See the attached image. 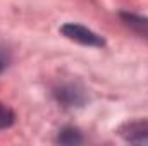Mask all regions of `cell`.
Wrapping results in <instances>:
<instances>
[{"label": "cell", "mask_w": 148, "mask_h": 146, "mask_svg": "<svg viewBox=\"0 0 148 146\" xmlns=\"http://www.w3.org/2000/svg\"><path fill=\"white\" fill-rule=\"evenodd\" d=\"M60 33L67 40L76 41L79 45H84V46H97V48H102L105 45V40L97 35L95 31L88 29L86 26L83 24H77V23H66L60 26Z\"/></svg>", "instance_id": "7a4b0ae2"}, {"label": "cell", "mask_w": 148, "mask_h": 146, "mask_svg": "<svg viewBox=\"0 0 148 146\" xmlns=\"http://www.w3.org/2000/svg\"><path fill=\"white\" fill-rule=\"evenodd\" d=\"M121 19L124 21V24L127 28H131L134 33H138L140 36L148 38V17L145 16H138L133 12H121L119 14Z\"/></svg>", "instance_id": "277c9868"}, {"label": "cell", "mask_w": 148, "mask_h": 146, "mask_svg": "<svg viewBox=\"0 0 148 146\" xmlns=\"http://www.w3.org/2000/svg\"><path fill=\"white\" fill-rule=\"evenodd\" d=\"M9 62H10V55H9V52L3 50V48H0V74L7 69Z\"/></svg>", "instance_id": "52a82bcc"}, {"label": "cell", "mask_w": 148, "mask_h": 146, "mask_svg": "<svg viewBox=\"0 0 148 146\" xmlns=\"http://www.w3.org/2000/svg\"><path fill=\"white\" fill-rule=\"evenodd\" d=\"M119 136L133 145H148V120H133L119 127Z\"/></svg>", "instance_id": "3957f363"}, {"label": "cell", "mask_w": 148, "mask_h": 146, "mask_svg": "<svg viewBox=\"0 0 148 146\" xmlns=\"http://www.w3.org/2000/svg\"><path fill=\"white\" fill-rule=\"evenodd\" d=\"M14 119H16L14 112L9 108L7 105L0 103V129H7V127H10V126L14 124Z\"/></svg>", "instance_id": "8992f818"}, {"label": "cell", "mask_w": 148, "mask_h": 146, "mask_svg": "<svg viewBox=\"0 0 148 146\" xmlns=\"http://www.w3.org/2000/svg\"><path fill=\"white\" fill-rule=\"evenodd\" d=\"M53 98L57 100V103H60L66 108H79L84 107L88 96L86 91L83 89V86H79L77 83H60L52 89Z\"/></svg>", "instance_id": "6da1fadb"}, {"label": "cell", "mask_w": 148, "mask_h": 146, "mask_svg": "<svg viewBox=\"0 0 148 146\" xmlns=\"http://www.w3.org/2000/svg\"><path fill=\"white\" fill-rule=\"evenodd\" d=\"M55 141L60 145H79V143H83V136H81L79 129H76L73 126H66L59 131Z\"/></svg>", "instance_id": "5b68a950"}]
</instances>
